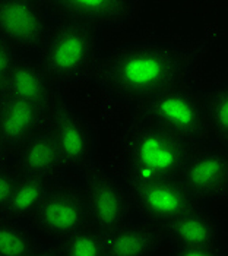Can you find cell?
<instances>
[{
    "mask_svg": "<svg viewBox=\"0 0 228 256\" xmlns=\"http://www.w3.org/2000/svg\"><path fill=\"white\" fill-rule=\"evenodd\" d=\"M202 52L164 40L126 41L101 56L94 79L113 101L136 110L193 78Z\"/></svg>",
    "mask_w": 228,
    "mask_h": 256,
    "instance_id": "obj_1",
    "label": "cell"
},
{
    "mask_svg": "<svg viewBox=\"0 0 228 256\" xmlns=\"http://www.w3.org/2000/svg\"><path fill=\"white\" fill-rule=\"evenodd\" d=\"M192 150L186 140L133 113L117 144V173L128 184L180 178Z\"/></svg>",
    "mask_w": 228,
    "mask_h": 256,
    "instance_id": "obj_2",
    "label": "cell"
},
{
    "mask_svg": "<svg viewBox=\"0 0 228 256\" xmlns=\"http://www.w3.org/2000/svg\"><path fill=\"white\" fill-rule=\"evenodd\" d=\"M100 30L60 20L52 24L38 48V59L57 85L94 79L100 53Z\"/></svg>",
    "mask_w": 228,
    "mask_h": 256,
    "instance_id": "obj_3",
    "label": "cell"
},
{
    "mask_svg": "<svg viewBox=\"0 0 228 256\" xmlns=\"http://www.w3.org/2000/svg\"><path fill=\"white\" fill-rule=\"evenodd\" d=\"M133 113L150 118L193 148L210 139L204 88L196 84L194 78L156 96Z\"/></svg>",
    "mask_w": 228,
    "mask_h": 256,
    "instance_id": "obj_4",
    "label": "cell"
},
{
    "mask_svg": "<svg viewBox=\"0 0 228 256\" xmlns=\"http://www.w3.org/2000/svg\"><path fill=\"white\" fill-rule=\"evenodd\" d=\"M79 189L95 228L108 233L134 217L130 188L117 172L94 164L80 174Z\"/></svg>",
    "mask_w": 228,
    "mask_h": 256,
    "instance_id": "obj_5",
    "label": "cell"
},
{
    "mask_svg": "<svg viewBox=\"0 0 228 256\" xmlns=\"http://www.w3.org/2000/svg\"><path fill=\"white\" fill-rule=\"evenodd\" d=\"M38 236L53 243L70 236L90 224L79 184L57 180L52 184L30 220Z\"/></svg>",
    "mask_w": 228,
    "mask_h": 256,
    "instance_id": "obj_6",
    "label": "cell"
},
{
    "mask_svg": "<svg viewBox=\"0 0 228 256\" xmlns=\"http://www.w3.org/2000/svg\"><path fill=\"white\" fill-rule=\"evenodd\" d=\"M46 130L54 139L66 172L82 174L94 166V130L69 104L58 98L48 108Z\"/></svg>",
    "mask_w": 228,
    "mask_h": 256,
    "instance_id": "obj_7",
    "label": "cell"
},
{
    "mask_svg": "<svg viewBox=\"0 0 228 256\" xmlns=\"http://www.w3.org/2000/svg\"><path fill=\"white\" fill-rule=\"evenodd\" d=\"M166 248L172 255H224L222 224L210 205L199 204L161 228Z\"/></svg>",
    "mask_w": 228,
    "mask_h": 256,
    "instance_id": "obj_8",
    "label": "cell"
},
{
    "mask_svg": "<svg viewBox=\"0 0 228 256\" xmlns=\"http://www.w3.org/2000/svg\"><path fill=\"white\" fill-rule=\"evenodd\" d=\"M180 180L200 204L228 199V145L208 139L194 146Z\"/></svg>",
    "mask_w": 228,
    "mask_h": 256,
    "instance_id": "obj_9",
    "label": "cell"
},
{
    "mask_svg": "<svg viewBox=\"0 0 228 256\" xmlns=\"http://www.w3.org/2000/svg\"><path fill=\"white\" fill-rule=\"evenodd\" d=\"M129 188L134 217L158 228L166 227L200 204L180 178L129 184Z\"/></svg>",
    "mask_w": 228,
    "mask_h": 256,
    "instance_id": "obj_10",
    "label": "cell"
},
{
    "mask_svg": "<svg viewBox=\"0 0 228 256\" xmlns=\"http://www.w3.org/2000/svg\"><path fill=\"white\" fill-rule=\"evenodd\" d=\"M50 25L46 6L30 0H0V37L22 54L38 52Z\"/></svg>",
    "mask_w": 228,
    "mask_h": 256,
    "instance_id": "obj_11",
    "label": "cell"
},
{
    "mask_svg": "<svg viewBox=\"0 0 228 256\" xmlns=\"http://www.w3.org/2000/svg\"><path fill=\"white\" fill-rule=\"evenodd\" d=\"M57 85L37 58L20 54L4 76L6 96L52 107L57 100Z\"/></svg>",
    "mask_w": 228,
    "mask_h": 256,
    "instance_id": "obj_12",
    "label": "cell"
},
{
    "mask_svg": "<svg viewBox=\"0 0 228 256\" xmlns=\"http://www.w3.org/2000/svg\"><path fill=\"white\" fill-rule=\"evenodd\" d=\"M47 6L60 20L101 30L126 24L132 16L134 0H47Z\"/></svg>",
    "mask_w": 228,
    "mask_h": 256,
    "instance_id": "obj_13",
    "label": "cell"
},
{
    "mask_svg": "<svg viewBox=\"0 0 228 256\" xmlns=\"http://www.w3.org/2000/svg\"><path fill=\"white\" fill-rule=\"evenodd\" d=\"M48 108L6 94L0 97V132L14 152L46 128Z\"/></svg>",
    "mask_w": 228,
    "mask_h": 256,
    "instance_id": "obj_14",
    "label": "cell"
},
{
    "mask_svg": "<svg viewBox=\"0 0 228 256\" xmlns=\"http://www.w3.org/2000/svg\"><path fill=\"white\" fill-rule=\"evenodd\" d=\"M107 256L158 255L166 249L161 228L138 217L106 233Z\"/></svg>",
    "mask_w": 228,
    "mask_h": 256,
    "instance_id": "obj_15",
    "label": "cell"
},
{
    "mask_svg": "<svg viewBox=\"0 0 228 256\" xmlns=\"http://www.w3.org/2000/svg\"><path fill=\"white\" fill-rule=\"evenodd\" d=\"M12 161L19 173L57 182L66 173L56 142L46 128L36 136L28 139L14 152Z\"/></svg>",
    "mask_w": 228,
    "mask_h": 256,
    "instance_id": "obj_16",
    "label": "cell"
},
{
    "mask_svg": "<svg viewBox=\"0 0 228 256\" xmlns=\"http://www.w3.org/2000/svg\"><path fill=\"white\" fill-rule=\"evenodd\" d=\"M53 183L47 178L20 173L2 216L30 222Z\"/></svg>",
    "mask_w": 228,
    "mask_h": 256,
    "instance_id": "obj_17",
    "label": "cell"
},
{
    "mask_svg": "<svg viewBox=\"0 0 228 256\" xmlns=\"http://www.w3.org/2000/svg\"><path fill=\"white\" fill-rule=\"evenodd\" d=\"M46 252L30 222L0 216V256L46 255Z\"/></svg>",
    "mask_w": 228,
    "mask_h": 256,
    "instance_id": "obj_18",
    "label": "cell"
},
{
    "mask_svg": "<svg viewBox=\"0 0 228 256\" xmlns=\"http://www.w3.org/2000/svg\"><path fill=\"white\" fill-rule=\"evenodd\" d=\"M209 138L228 145V79L204 88Z\"/></svg>",
    "mask_w": 228,
    "mask_h": 256,
    "instance_id": "obj_19",
    "label": "cell"
},
{
    "mask_svg": "<svg viewBox=\"0 0 228 256\" xmlns=\"http://www.w3.org/2000/svg\"><path fill=\"white\" fill-rule=\"evenodd\" d=\"M47 255L68 256H107L106 233L88 224L70 236L54 242Z\"/></svg>",
    "mask_w": 228,
    "mask_h": 256,
    "instance_id": "obj_20",
    "label": "cell"
},
{
    "mask_svg": "<svg viewBox=\"0 0 228 256\" xmlns=\"http://www.w3.org/2000/svg\"><path fill=\"white\" fill-rule=\"evenodd\" d=\"M19 170L14 161L0 166V216L3 214L14 188L19 178Z\"/></svg>",
    "mask_w": 228,
    "mask_h": 256,
    "instance_id": "obj_21",
    "label": "cell"
},
{
    "mask_svg": "<svg viewBox=\"0 0 228 256\" xmlns=\"http://www.w3.org/2000/svg\"><path fill=\"white\" fill-rule=\"evenodd\" d=\"M20 52L6 38L0 37V74L6 75L20 58Z\"/></svg>",
    "mask_w": 228,
    "mask_h": 256,
    "instance_id": "obj_22",
    "label": "cell"
},
{
    "mask_svg": "<svg viewBox=\"0 0 228 256\" xmlns=\"http://www.w3.org/2000/svg\"><path fill=\"white\" fill-rule=\"evenodd\" d=\"M12 158H14V151H12V148L9 146V144L6 142V139L0 132V166L12 161Z\"/></svg>",
    "mask_w": 228,
    "mask_h": 256,
    "instance_id": "obj_23",
    "label": "cell"
},
{
    "mask_svg": "<svg viewBox=\"0 0 228 256\" xmlns=\"http://www.w3.org/2000/svg\"><path fill=\"white\" fill-rule=\"evenodd\" d=\"M4 76H6V75L0 74V97H2L3 92H4Z\"/></svg>",
    "mask_w": 228,
    "mask_h": 256,
    "instance_id": "obj_24",
    "label": "cell"
},
{
    "mask_svg": "<svg viewBox=\"0 0 228 256\" xmlns=\"http://www.w3.org/2000/svg\"><path fill=\"white\" fill-rule=\"evenodd\" d=\"M30 2H34L38 4H42V6H47V0H30Z\"/></svg>",
    "mask_w": 228,
    "mask_h": 256,
    "instance_id": "obj_25",
    "label": "cell"
}]
</instances>
